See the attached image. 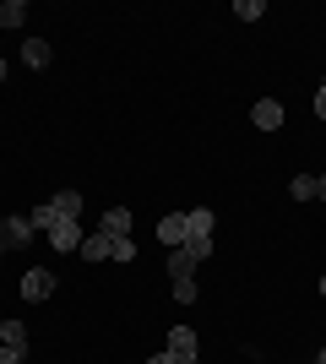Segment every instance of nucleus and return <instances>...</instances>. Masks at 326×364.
Instances as JSON below:
<instances>
[{
    "mask_svg": "<svg viewBox=\"0 0 326 364\" xmlns=\"http://www.w3.org/2000/svg\"><path fill=\"white\" fill-rule=\"evenodd\" d=\"M16 289H22V299H28V304H38V299H49V294H55V272H49V267H28Z\"/></svg>",
    "mask_w": 326,
    "mask_h": 364,
    "instance_id": "f257e3e1",
    "label": "nucleus"
},
{
    "mask_svg": "<svg viewBox=\"0 0 326 364\" xmlns=\"http://www.w3.org/2000/svg\"><path fill=\"white\" fill-rule=\"evenodd\" d=\"M82 240H87V234H82V228H77V218H55V228H49V245H55L60 256H71V250H82Z\"/></svg>",
    "mask_w": 326,
    "mask_h": 364,
    "instance_id": "f03ea898",
    "label": "nucleus"
},
{
    "mask_svg": "<svg viewBox=\"0 0 326 364\" xmlns=\"http://www.w3.org/2000/svg\"><path fill=\"white\" fill-rule=\"evenodd\" d=\"M250 125H256V131H266V136H272V131H283V104H278V98H261V104L250 109Z\"/></svg>",
    "mask_w": 326,
    "mask_h": 364,
    "instance_id": "7ed1b4c3",
    "label": "nucleus"
},
{
    "mask_svg": "<svg viewBox=\"0 0 326 364\" xmlns=\"http://www.w3.org/2000/svg\"><path fill=\"white\" fill-rule=\"evenodd\" d=\"M158 245H163V250H180V245H185V213L158 218Z\"/></svg>",
    "mask_w": 326,
    "mask_h": 364,
    "instance_id": "20e7f679",
    "label": "nucleus"
},
{
    "mask_svg": "<svg viewBox=\"0 0 326 364\" xmlns=\"http://www.w3.org/2000/svg\"><path fill=\"white\" fill-rule=\"evenodd\" d=\"M169 353L174 359H196V332L190 326H169Z\"/></svg>",
    "mask_w": 326,
    "mask_h": 364,
    "instance_id": "39448f33",
    "label": "nucleus"
},
{
    "mask_svg": "<svg viewBox=\"0 0 326 364\" xmlns=\"http://www.w3.org/2000/svg\"><path fill=\"white\" fill-rule=\"evenodd\" d=\"M22 65L44 71V65H49V38H22Z\"/></svg>",
    "mask_w": 326,
    "mask_h": 364,
    "instance_id": "423d86ee",
    "label": "nucleus"
},
{
    "mask_svg": "<svg viewBox=\"0 0 326 364\" xmlns=\"http://www.w3.org/2000/svg\"><path fill=\"white\" fill-rule=\"evenodd\" d=\"M104 234L109 240H131V213H125V207H109L104 213Z\"/></svg>",
    "mask_w": 326,
    "mask_h": 364,
    "instance_id": "0eeeda50",
    "label": "nucleus"
},
{
    "mask_svg": "<svg viewBox=\"0 0 326 364\" xmlns=\"http://www.w3.org/2000/svg\"><path fill=\"white\" fill-rule=\"evenodd\" d=\"M196 267H202V261L190 256L185 245H180V250H169V277H196Z\"/></svg>",
    "mask_w": 326,
    "mask_h": 364,
    "instance_id": "6e6552de",
    "label": "nucleus"
},
{
    "mask_svg": "<svg viewBox=\"0 0 326 364\" xmlns=\"http://www.w3.org/2000/svg\"><path fill=\"white\" fill-rule=\"evenodd\" d=\"M212 223H217L212 207H190V213H185V240H190V234H212Z\"/></svg>",
    "mask_w": 326,
    "mask_h": 364,
    "instance_id": "1a4fd4ad",
    "label": "nucleus"
},
{
    "mask_svg": "<svg viewBox=\"0 0 326 364\" xmlns=\"http://www.w3.org/2000/svg\"><path fill=\"white\" fill-rule=\"evenodd\" d=\"M77 256H82V261H109V234H104V228H98V234H87Z\"/></svg>",
    "mask_w": 326,
    "mask_h": 364,
    "instance_id": "9d476101",
    "label": "nucleus"
},
{
    "mask_svg": "<svg viewBox=\"0 0 326 364\" xmlns=\"http://www.w3.org/2000/svg\"><path fill=\"white\" fill-rule=\"evenodd\" d=\"M0 234H6V245H28L38 228H33L28 218H6V228H0Z\"/></svg>",
    "mask_w": 326,
    "mask_h": 364,
    "instance_id": "9b49d317",
    "label": "nucleus"
},
{
    "mask_svg": "<svg viewBox=\"0 0 326 364\" xmlns=\"http://www.w3.org/2000/svg\"><path fill=\"white\" fill-rule=\"evenodd\" d=\"M49 207H55L60 218H77V213H82V191H55V196H49Z\"/></svg>",
    "mask_w": 326,
    "mask_h": 364,
    "instance_id": "f8f14e48",
    "label": "nucleus"
},
{
    "mask_svg": "<svg viewBox=\"0 0 326 364\" xmlns=\"http://www.w3.org/2000/svg\"><path fill=\"white\" fill-rule=\"evenodd\" d=\"M0 343L6 348H28V326L22 321H0Z\"/></svg>",
    "mask_w": 326,
    "mask_h": 364,
    "instance_id": "ddd939ff",
    "label": "nucleus"
},
{
    "mask_svg": "<svg viewBox=\"0 0 326 364\" xmlns=\"http://www.w3.org/2000/svg\"><path fill=\"white\" fill-rule=\"evenodd\" d=\"M22 16H28L22 0H0V28H22Z\"/></svg>",
    "mask_w": 326,
    "mask_h": 364,
    "instance_id": "4468645a",
    "label": "nucleus"
},
{
    "mask_svg": "<svg viewBox=\"0 0 326 364\" xmlns=\"http://www.w3.org/2000/svg\"><path fill=\"white\" fill-rule=\"evenodd\" d=\"M288 196H294V201H315V174H294Z\"/></svg>",
    "mask_w": 326,
    "mask_h": 364,
    "instance_id": "2eb2a0df",
    "label": "nucleus"
},
{
    "mask_svg": "<svg viewBox=\"0 0 326 364\" xmlns=\"http://www.w3.org/2000/svg\"><path fill=\"white\" fill-rule=\"evenodd\" d=\"M234 16H245V22H261V16H266V0H234Z\"/></svg>",
    "mask_w": 326,
    "mask_h": 364,
    "instance_id": "dca6fc26",
    "label": "nucleus"
},
{
    "mask_svg": "<svg viewBox=\"0 0 326 364\" xmlns=\"http://www.w3.org/2000/svg\"><path fill=\"white\" fill-rule=\"evenodd\" d=\"M196 294H202V289H196V277H174V299H180V304H196Z\"/></svg>",
    "mask_w": 326,
    "mask_h": 364,
    "instance_id": "f3484780",
    "label": "nucleus"
},
{
    "mask_svg": "<svg viewBox=\"0 0 326 364\" xmlns=\"http://www.w3.org/2000/svg\"><path fill=\"white\" fill-rule=\"evenodd\" d=\"M185 250H190L196 261H207V256H212V234H190V240H185Z\"/></svg>",
    "mask_w": 326,
    "mask_h": 364,
    "instance_id": "a211bd4d",
    "label": "nucleus"
},
{
    "mask_svg": "<svg viewBox=\"0 0 326 364\" xmlns=\"http://www.w3.org/2000/svg\"><path fill=\"white\" fill-rule=\"evenodd\" d=\"M109 261H136V245L131 240H109Z\"/></svg>",
    "mask_w": 326,
    "mask_h": 364,
    "instance_id": "6ab92c4d",
    "label": "nucleus"
},
{
    "mask_svg": "<svg viewBox=\"0 0 326 364\" xmlns=\"http://www.w3.org/2000/svg\"><path fill=\"white\" fill-rule=\"evenodd\" d=\"M28 359V348H6V343H0V364H22Z\"/></svg>",
    "mask_w": 326,
    "mask_h": 364,
    "instance_id": "aec40b11",
    "label": "nucleus"
},
{
    "mask_svg": "<svg viewBox=\"0 0 326 364\" xmlns=\"http://www.w3.org/2000/svg\"><path fill=\"white\" fill-rule=\"evenodd\" d=\"M315 120H326V82H321V92H315Z\"/></svg>",
    "mask_w": 326,
    "mask_h": 364,
    "instance_id": "412c9836",
    "label": "nucleus"
},
{
    "mask_svg": "<svg viewBox=\"0 0 326 364\" xmlns=\"http://www.w3.org/2000/svg\"><path fill=\"white\" fill-rule=\"evenodd\" d=\"M147 364H180V359H174V353L163 348V353H153V359H147Z\"/></svg>",
    "mask_w": 326,
    "mask_h": 364,
    "instance_id": "4be33fe9",
    "label": "nucleus"
},
{
    "mask_svg": "<svg viewBox=\"0 0 326 364\" xmlns=\"http://www.w3.org/2000/svg\"><path fill=\"white\" fill-rule=\"evenodd\" d=\"M315 196H321V201H326V174H315Z\"/></svg>",
    "mask_w": 326,
    "mask_h": 364,
    "instance_id": "5701e85b",
    "label": "nucleus"
},
{
    "mask_svg": "<svg viewBox=\"0 0 326 364\" xmlns=\"http://www.w3.org/2000/svg\"><path fill=\"white\" fill-rule=\"evenodd\" d=\"M180 364H202V353H196V359H180Z\"/></svg>",
    "mask_w": 326,
    "mask_h": 364,
    "instance_id": "b1692460",
    "label": "nucleus"
},
{
    "mask_svg": "<svg viewBox=\"0 0 326 364\" xmlns=\"http://www.w3.org/2000/svg\"><path fill=\"white\" fill-rule=\"evenodd\" d=\"M315 364H326V348H321V353H315Z\"/></svg>",
    "mask_w": 326,
    "mask_h": 364,
    "instance_id": "393cba45",
    "label": "nucleus"
},
{
    "mask_svg": "<svg viewBox=\"0 0 326 364\" xmlns=\"http://www.w3.org/2000/svg\"><path fill=\"white\" fill-rule=\"evenodd\" d=\"M0 82H6V60H0Z\"/></svg>",
    "mask_w": 326,
    "mask_h": 364,
    "instance_id": "a878e982",
    "label": "nucleus"
},
{
    "mask_svg": "<svg viewBox=\"0 0 326 364\" xmlns=\"http://www.w3.org/2000/svg\"><path fill=\"white\" fill-rule=\"evenodd\" d=\"M321 299H326V277H321Z\"/></svg>",
    "mask_w": 326,
    "mask_h": 364,
    "instance_id": "bb28decb",
    "label": "nucleus"
}]
</instances>
